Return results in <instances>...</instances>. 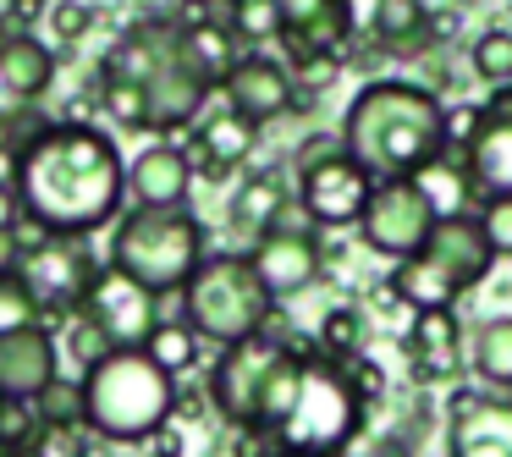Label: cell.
I'll return each mask as SVG.
<instances>
[{
  "mask_svg": "<svg viewBox=\"0 0 512 457\" xmlns=\"http://www.w3.org/2000/svg\"><path fill=\"white\" fill-rule=\"evenodd\" d=\"M17 199L34 232L89 237L127 210V160L111 133L89 122H50L23 138Z\"/></svg>",
  "mask_w": 512,
  "mask_h": 457,
  "instance_id": "6da1fadb",
  "label": "cell"
},
{
  "mask_svg": "<svg viewBox=\"0 0 512 457\" xmlns=\"http://www.w3.org/2000/svg\"><path fill=\"white\" fill-rule=\"evenodd\" d=\"M446 144H452V111L430 89L402 78L364 83L342 116V149L380 182L430 171L446 155Z\"/></svg>",
  "mask_w": 512,
  "mask_h": 457,
  "instance_id": "7a4b0ae2",
  "label": "cell"
},
{
  "mask_svg": "<svg viewBox=\"0 0 512 457\" xmlns=\"http://www.w3.org/2000/svg\"><path fill=\"white\" fill-rule=\"evenodd\" d=\"M83 430L111 446H144L177 413V375L149 358V347H111L83 369Z\"/></svg>",
  "mask_w": 512,
  "mask_h": 457,
  "instance_id": "3957f363",
  "label": "cell"
},
{
  "mask_svg": "<svg viewBox=\"0 0 512 457\" xmlns=\"http://www.w3.org/2000/svg\"><path fill=\"white\" fill-rule=\"evenodd\" d=\"M303 375V353L281 336H243V342H226L221 358L210 369V402L226 424L237 430H259L270 435L281 424V413L292 408V391Z\"/></svg>",
  "mask_w": 512,
  "mask_h": 457,
  "instance_id": "277c9868",
  "label": "cell"
},
{
  "mask_svg": "<svg viewBox=\"0 0 512 457\" xmlns=\"http://www.w3.org/2000/svg\"><path fill=\"white\" fill-rule=\"evenodd\" d=\"M358 430H364V397H358L347 364L331 353H303L292 408L270 430L281 457H342Z\"/></svg>",
  "mask_w": 512,
  "mask_h": 457,
  "instance_id": "5b68a950",
  "label": "cell"
},
{
  "mask_svg": "<svg viewBox=\"0 0 512 457\" xmlns=\"http://www.w3.org/2000/svg\"><path fill=\"white\" fill-rule=\"evenodd\" d=\"M204 254H210L204 248V221L188 204H138V210H122L111 221V248H105L111 265H122L127 276H138L155 292H182Z\"/></svg>",
  "mask_w": 512,
  "mask_h": 457,
  "instance_id": "8992f818",
  "label": "cell"
},
{
  "mask_svg": "<svg viewBox=\"0 0 512 457\" xmlns=\"http://www.w3.org/2000/svg\"><path fill=\"white\" fill-rule=\"evenodd\" d=\"M490 265H496V248H490L485 226L474 221V215L452 210L435 221V232L424 237L419 254L397 259V270H391V298H402L408 309H446V303H457L468 287H479V281L490 276Z\"/></svg>",
  "mask_w": 512,
  "mask_h": 457,
  "instance_id": "52a82bcc",
  "label": "cell"
},
{
  "mask_svg": "<svg viewBox=\"0 0 512 457\" xmlns=\"http://www.w3.org/2000/svg\"><path fill=\"white\" fill-rule=\"evenodd\" d=\"M270 314H276V292L259 281L248 254H204L182 287V320L215 347L265 331Z\"/></svg>",
  "mask_w": 512,
  "mask_h": 457,
  "instance_id": "ba28073f",
  "label": "cell"
},
{
  "mask_svg": "<svg viewBox=\"0 0 512 457\" xmlns=\"http://www.w3.org/2000/svg\"><path fill=\"white\" fill-rule=\"evenodd\" d=\"M435 221H441V204L424 188V177H386L369 193V210L358 221V232H364V248H375V254L408 259L424 248Z\"/></svg>",
  "mask_w": 512,
  "mask_h": 457,
  "instance_id": "9c48e42d",
  "label": "cell"
},
{
  "mask_svg": "<svg viewBox=\"0 0 512 457\" xmlns=\"http://www.w3.org/2000/svg\"><path fill=\"white\" fill-rule=\"evenodd\" d=\"M23 281L34 287L39 309L50 314H78L83 298H89V281H94V254L83 248V237H56V232H34L23 248Z\"/></svg>",
  "mask_w": 512,
  "mask_h": 457,
  "instance_id": "30bf717a",
  "label": "cell"
},
{
  "mask_svg": "<svg viewBox=\"0 0 512 457\" xmlns=\"http://www.w3.org/2000/svg\"><path fill=\"white\" fill-rule=\"evenodd\" d=\"M375 193V171L358 166L347 149H331L298 171V204L314 226H358Z\"/></svg>",
  "mask_w": 512,
  "mask_h": 457,
  "instance_id": "8fae6325",
  "label": "cell"
},
{
  "mask_svg": "<svg viewBox=\"0 0 512 457\" xmlns=\"http://www.w3.org/2000/svg\"><path fill=\"white\" fill-rule=\"evenodd\" d=\"M83 314H94L116 347H144L149 336H155V325H160V292L105 259V265L94 270V281H89Z\"/></svg>",
  "mask_w": 512,
  "mask_h": 457,
  "instance_id": "7c38bea8",
  "label": "cell"
},
{
  "mask_svg": "<svg viewBox=\"0 0 512 457\" xmlns=\"http://www.w3.org/2000/svg\"><path fill=\"white\" fill-rule=\"evenodd\" d=\"M463 166L479 199H512V83H501V94L479 111Z\"/></svg>",
  "mask_w": 512,
  "mask_h": 457,
  "instance_id": "4fadbf2b",
  "label": "cell"
},
{
  "mask_svg": "<svg viewBox=\"0 0 512 457\" xmlns=\"http://www.w3.org/2000/svg\"><path fill=\"white\" fill-rule=\"evenodd\" d=\"M248 259H254L259 281H265L276 298H292V292H303L314 276H320L325 248H320V237H314V232H303V226H287V215H281L270 232L254 237Z\"/></svg>",
  "mask_w": 512,
  "mask_h": 457,
  "instance_id": "5bb4252c",
  "label": "cell"
},
{
  "mask_svg": "<svg viewBox=\"0 0 512 457\" xmlns=\"http://www.w3.org/2000/svg\"><path fill=\"white\" fill-rule=\"evenodd\" d=\"M221 89V83L210 78V72L199 67V61L188 56V45L177 50V56L166 61V67L155 72V78L144 83V100H149V133H182V127L193 122V116L210 105V94Z\"/></svg>",
  "mask_w": 512,
  "mask_h": 457,
  "instance_id": "9a60e30c",
  "label": "cell"
},
{
  "mask_svg": "<svg viewBox=\"0 0 512 457\" xmlns=\"http://www.w3.org/2000/svg\"><path fill=\"white\" fill-rule=\"evenodd\" d=\"M281 12V45L292 61H314V56H342L353 39V6L347 0H276Z\"/></svg>",
  "mask_w": 512,
  "mask_h": 457,
  "instance_id": "2e32d148",
  "label": "cell"
},
{
  "mask_svg": "<svg viewBox=\"0 0 512 457\" xmlns=\"http://www.w3.org/2000/svg\"><path fill=\"white\" fill-rule=\"evenodd\" d=\"M221 94L232 111H243L248 122H276V116H287V105L298 100V78H292V67H281L276 56H237L232 72L221 78Z\"/></svg>",
  "mask_w": 512,
  "mask_h": 457,
  "instance_id": "e0dca14e",
  "label": "cell"
},
{
  "mask_svg": "<svg viewBox=\"0 0 512 457\" xmlns=\"http://www.w3.org/2000/svg\"><path fill=\"white\" fill-rule=\"evenodd\" d=\"M446 441L452 457H512V402L485 391H452L446 408Z\"/></svg>",
  "mask_w": 512,
  "mask_h": 457,
  "instance_id": "ac0fdd59",
  "label": "cell"
},
{
  "mask_svg": "<svg viewBox=\"0 0 512 457\" xmlns=\"http://www.w3.org/2000/svg\"><path fill=\"white\" fill-rule=\"evenodd\" d=\"M56 369H61V347L45 320L23 325V331H0V391L39 397L56 380Z\"/></svg>",
  "mask_w": 512,
  "mask_h": 457,
  "instance_id": "d6986e66",
  "label": "cell"
},
{
  "mask_svg": "<svg viewBox=\"0 0 512 457\" xmlns=\"http://www.w3.org/2000/svg\"><path fill=\"white\" fill-rule=\"evenodd\" d=\"M408 364L419 380H452L463 369V325H457L452 303L446 309H413V331H408Z\"/></svg>",
  "mask_w": 512,
  "mask_h": 457,
  "instance_id": "ffe728a7",
  "label": "cell"
},
{
  "mask_svg": "<svg viewBox=\"0 0 512 457\" xmlns=\"http://www.w3.org/2000/svg\"><path fill=\"white\" fill-rule=\"evenodd\" d=\"M254 144H259V122H248L243 111L226 105L221 116H204L199 122L188 155H193V171H204V177H232V171L254 155Z\"/></svg>",
  "mask_w": 512,
  "mask_h": 457,
  "instance_id": "44dd1931",
  "label": "cell"
},
{
  "mask_svg": "<svg viewBox=\"0 0 512 457\" xmlns=\"http://www.w3.org/2000/svg\"><path fill=\"white\" fill-rule=\"evenodd\" d=\"M127 193L138 204H188L193 193V155L182 144H149L127 166Z\"/></svg>",
  "mask_w": 512,
  "mask_h": 457,
  "instance_id": "7402d4cb",
  "label": "cell"
},
{
  "mask_svg": "<svg viewBox=\"0 0 512 457\" xmlns=\"http://www.w3.org/2000/svg\"><path fill=\"white\" fill-rule=\"evenodd\" d=\"M369 34H375V45L391 50V56H419V50H430L435 39H441L424 0H375Z\"/></svg>",
  "mask_w": 512,
  "mask_h": 457,
  "instance_id": "603a6c76",
  "label": "cell"
},
{
  "mask_svg": "<svg viewBox=\"0 0 512 457\" xmlns=\"http://www.w3.org/2000/svg\"><path fill=\"white\" fill-rule=\"evenodd\" d=\"M287 204H292L287 177H281V171H254V177L232 193V226L248 232V237H259L287 215Z\"/></svg>",
  "mask_w": 512,
  "mask_h": 457,
  "instance_id": "cb8c5ba5",
  "label": "cell"
},
{
  "mask_svg": "<svg viewBox=\"0 0 512 457\" xmlns=\"http://www.w3.org/2000/svg\"><path fill=\"white\" fill-rule=\"evenodd\" d=\"M0 67H6L12 89L34 105V100H45V89L56 83V50L34 34H6L0 39Z\"/></svg>",
  "mask_w": 512,
  "mask_h": 457,
  "instance_id": "d4e9b609",
  "label": "cell"
},
{
  "mask_svg": "<svg viewBox=\"0 0 512 457\" xmlns=\"http://www.w3.org/2000/svg\"><path fill=\"white\" fill-rule=\"evenodd\" d=\"M182 45H188V56L199 61L204 72H210L215 83L226 78V72H232V61L243 56V50H237V34H232V23H193V28H182Z\"/></svg>",
  "mask_w": 512,
  "mask_h": 457,
  "instance_id": "484cf974",
  "label": "cell"
},
{
  "mask_svg": "<svg viewBox=\"0 0 512 457\" xmlns=\"http://www.w3.org/2000/svg\"><path fill=\"white\" fill-rule=\"evenodd\" d=\"M45 419H39L34 397H17V391H0V457H23L39 441Z\"/></svg>",
  "mask_w": 512,
  "mask_h": 457,
  "instance_id": "4316f807",
  "label": "cell"
},
{
  "mask_svg": "<svg viewBox=\"0 0 512 457\" xmlns=\"http://www.w3.org/2000/svg\"><path fill=\"white\" fill-rule=\"evenodd\" d=\"M199 342L204 336L193 331L188 320H160L155 325V336H149V358H155L160 369H171V375H188L193 364H199Z\"/></svg>",
  "mask_w": 512,
  "mask_h": 457,
  "instance_id": "83f0119b",
  "label": "cell"
},
{
  "mask_svg": "<svg viewBox=\"0 0 512 457\" xmlns=\"http://www.w3.org/2000/svg\"><path fill=\"white\" fill-rule=\"evenodd\" d=\"M474 369L496 386H512V320H485L474 336Z\"/></svg>",
  "mask_w": 512,
  "mask_h": 457,
  "instance_id": "f1b7e54d",
  "label": "cell"
},
{
  "mask_svg": "<svg viewBox=\"0 0 512 457\" xmlns=\"http://www.w3.org/2000/svg\"><path fill=\"white\" fill-rule=\"evenodd\" d=\"M100 111H105V116H116V127H138V133H149V100H144V83L100 78Z\"/></svg>",
  "mask_w": 512,
  "mask_h": 457,
  "instance_id": "f546056e",
  "label": "cell"
},
{
  "mask_svg": "<svg viewBox=\"0 0 512 457\" xmlns=\"http://www.w3.org/2000/svg\"><path fill=\"white\" fill-rule=\"evenodd\" d=\"M45 309H39L34 287L23 281V270H0V331H23V325H39Z\"/></svg>",
  "mask_w": 512,
  "mask_h": 457,
  "instance_id": "4dcf8cb0",
  "label": "cell"
},
{
  "mask_svg": "<svg viewBox=\"0 0 512 457\" xmlns=\"http://www.w3.org/2000/svg\"><path fill=\"white\" fill-rule=\"evenodd\" d=\"M67 320H72V325H67V353L78 358V369L100 364V358L116 347L111 336H105V325L94 320V314H83V309H78V314H67Z\"/></svg>",
  "mask_w": 512,
  "mask_h": 457,
  "instance_id": "1f68e13d",
  "label": "cell"
},
{
  "mask_svg": "<svg viewBox=\"0 0 512 457\" xmlns=\"http://www.w3.org/2000/svg\"><path fill=\"white\" fill-rule=\"evenodd\" d=\"M237 39H276L281 34V12L276 0H232V12H226Z\"/></svg>",
  "mask_w": 512,
  "mask_h": 457,
  "instance_id": "d6a6232c",
  "label": "cell"
},
{
  "mask_svg": "<svg viewBox=\"0 0 512 457\" xmlns=\"http://www.w3.org/2000/svg\"><path fill=\"white\" fill-rule=\"evenodd\" d=\"M34 402H39V419H45V424H83V386H78V380H61L56 375Z\"/></svg>",
  "mask_w": 512,
  "mask_h": 457,
  "instance_id": "836d02e7",
  "label": "cell"
},
{
  "mask_svg": "<svg viewBox=\"0 0 512 457\" xmlns=\"http://www.w3.org/2000/svg\"><path fill=\"white\" fill-rule=\"evenodd\" d=\"M474 72L485 83H512V34L507 28H490V34H479L474 45Z\"/></svg>",
  "mask_w": 512,
  "mask_h": 457,
  "instance_id": "e575fe53",
  "label": "cell"
},
{
  "mask_svg": "<svg viewBox=\"0 0 512 457\" xmlns=\"http://www.w3.org/2000/svg\"><path fill=\"white\" fill-rule=\"evenodd\" d=\"M358 342H364V320H358L353 309H331V314L320 320V347H325L331 358H353Z\"/></svg>",
  "mask_w": 512,
  "mask_h": 457,
  "instance_id": "d590c367",
  "label": "cell"
},
{
  "mask_svg": "<svg viewBox=\"0 0 512 457\" xmlns=\"http://www.w3.org/2000/svg\"><path fill=\"white\" fill-rule=\"evenodd\" d=\"M479 226H485L490 248L512 259V199H485V215H479Z\"/></svg>",
  "mask_w": 512,
  "mask_h": 457,
  "instance_id": "8d00e7d4",
  "label": "cell"
},
{
  "mask_svg": "<svg viewBox=\"0 0 512 457\" xmlns=\"http://www.w3.org/2000/svg\"><path fill=\"white\" fill-rule=\"evenodd\" d=\"M28 116H34V105H28L23 94L12 89V78H6V67H0V133H12V127H23Z\"/></svg>",
  "mask_w": 512,
  "mask_h": 457,
  "instance_id": "74e56055",
  "label": "cell"
},
{
  "mask_svg": "<svg viewBox=\"0 0 512 457\" xmlns=\"http://www.w3.org/2000/svg\"><path fill=\"white\" fill-rule=\"evenodd\" d=\"M342 364H347V375H353V386H358V397H380V391H386V375H380V364H364V358H342Z\"/></svg>",
  "mask_w": 512,
  "mask_h": 457,
  "instance_id": "f35d334b",
  "label": "cell"
},
{
  "mask_svg": "<svg viewBox=\"0 0 512 457\" xmlns=\"http://www.w3.org/2000/svg\"><path fill=\"white\" fill-rule=\"evenodd\" d=\"M28 237H34V226H6V232H0V270H17L23 265V248H28Z\"/></svg>",
  "mask_w": 512,
  "mask_h": 457,
  "instance_id": "ab89813d",
  "label": "cell"
},
{
  "mask_svg": "<svg viewBox=\"0 0 512 457\" xmlns=\"http://www.w3.org/2000/svg\"><path fill=\"white\" fill-rule=\"evenodd\" d=\"M83 28H89V12H83L78 0H61V6H56V34L61 39H78Z\"/></svg>",
  "mask_w": 512,
  "mask_h": 457,
  "instance_id": "60d3db41",
  "label": "cell"
},
{
  "mask_svg": "<svg viewBox=\"0 0 512 457\" xmlns=\"http://www.w3.org/2000/svg\"><path fill=\"white\" fill-rule=\"evenodd\" d=\"M144 446H149L155 457H182V435H177V424H160V430L149 435Z\"/></svg>",
  "mask_w": 512,
  "mask_h": 457,
  "instance_id": "b9f144b4",
  "label": "cell"
},
{
  "mask_svg": "<svg viewBox=\"0 0 512 457\" xmlns=\"http://www.w3.org/2000/svg\"><path fill=\"white\" fill-rule=\"evenodd\" d=\"M6 226H23V199H17L12 182H0V232Z\"/></svg>",
  "mask_w": 512,
  "mask_h": 457,
  "instance_id": "7bdbcfd3",
  "label": "cell"
},
{
  "mask_svg": "<svg viewBox=\"0 0 512 457\" xmlns=\"http://www.w3.org/2000/svg\"><path fill=\"white\" fill-rule=\"evenodd\" d=\"M17 160H23V144H6V133H0V182H12V188H17Z\"/></svg>",
  "mask_w": 512,
  "mask_h": 457,
  "instance_id": "ee69618b",
  "label": "cell"
},
{
  "mask_svg": "<svg viewBox=\"0 0 512 457\" xmlns=\"http://www.w3.org/2000/svg\"><path fill=\"white\" fill-rule=\"evenodd\" d=\"M331 149H342V144H331V138H309V144L298 149V171H303V166H314L320 155H331Z\"/></svg>",
  "mask_w": 512,
  "mask_h": 457,
  "instance_id": "f6af8a7d",
  "label": "cell"
},
{
  "mask_svg": "<svg viewBox=\"0 0 512 457\" xmlns=\"http://www.w3.org/2000/svg\"><path fill=\"white\" fill-rule=\"evenodd\" d=\"M182 6H199V12H204V6H210V0H182Z\"/></svg>",
  "mask_w": 512,
  "mask_h": 457,
  "instance_id": "bcb514c9",
  "label": "cell"
}]
</instances>
